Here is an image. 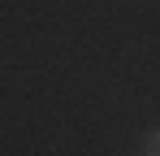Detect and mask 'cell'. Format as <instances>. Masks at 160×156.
Masks as SVG:
<instances>
[{
  "label": "cell",
  "instance_id": "obj_1",
  "mask_svg": "<svg viewBox=\"0 0 160 156\" xmlns=\"http://www.w3.org/2000/svg\"><path fill=\"white\" fill-rule=\"evenodd\" d=\"M143 156H160V126L147 130V139H143Z\"/></svg>",
  "mask_w": 160,
  "mask_h": 156
}]
</instances>
